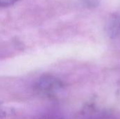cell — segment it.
<instances>
[{
    "mask_svg": "<svg viewBox=\"0 0 120 119\" xmlns=\"http://www.w3.org/2000/svg\"><path fill=\"white\" fill-rule=\"evenodd\" d=\"M18 0H0V8H6L15 4Z\"/></svg>",
    "mask_w": 120,
    "mask_h": 119,
    "instance_id": "cell-5",
    "label": "cell"
},
{
    "mask_svg": "<svg viewBox=\"0 0 120 119\" xmlns=\"http://www.w3.org/2000/svg\"><path fill=\"white\" fill-rule=\"evenodd\" d=\"M63 88V82L49 74H42L33 84V91L37 95L50 99L56 97Z\"/></svg>",
    "mask_w": 120,
    "mask_h": 119,
    "instance_id": "cell-1",
    "label": "cell"
},
{
    "mask_svg": "<svg viewBox=\"0 0 120 119\" xmlns=\"http://www.w3.org/2000/svg\"><path fill=\"white\" fill-rule=\"evenodd\" d=\"M81 4L89 9H94L98 7L101 3V0H79Z\"/></svg>",
    "mask_w": 120,
    "mask_h": 119,
    "instance_id": "cell-3",
    "label": "cell"
},
{
    "mask_svg": "<svg viewBox=\"0 0 120 119\" xmlns=\"http://www.w3.org/2000/svg\"><path fill=\"white\" fill-rule=\"evenodd\" d=\"M10 113L9 109L0 101V119L6 118Z\"/></svg>",
    "mask_w": 120,
    "mask_h": 119,
    "instance_id": "cell-4",
    "label": "cell"
},
{
    "mask_svg": "<svg viewBox=\"0 0 120 119\" xmlns=\"http://www.w3.org/2000/svg\"><path fill=\"white\" fill-rule=\"evenodd\" d=\"M108 27L109 32L113 35L120 34V11L112 15L108 21Z\"/></svg>",
    "mask_w": 120,
    "mask_h": 119,
    "instance_id": "cell-2",
    "label": "cell"
}]
</instances>
